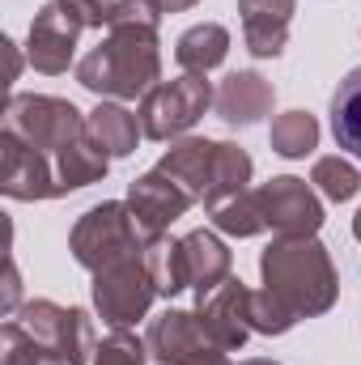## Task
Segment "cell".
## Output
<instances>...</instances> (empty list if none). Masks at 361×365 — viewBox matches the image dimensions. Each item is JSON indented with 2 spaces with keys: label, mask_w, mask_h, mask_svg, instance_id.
<instances>
[{
  "label": "cell",
  "mask_w": 361,
  "mask_h": 365,
  "mask_svg": "<svg viewBox=\"0 0 361 365\" xmlns=\"http://www.w3.org/2000/svg\"><path fill=\"white\" fill-rule=\"evenodd\" d=\"M158 17L149 0H119L106 38L77 64V81L102 98H145L162 81Z\"/></svg>",
  "instance_id": "cell-1"
},
{
  "label": "cell",
  "mask_w": 361,
  "mask_h": 365,
  "mask_svg": "<svg viewBox=\"0 0 361 365\" xmlns=\"http://www.w3.org/2000/svg\"><path fill=\"white\" fill-rule=\"evenodd\" d=\"M260 272L268 293L293 314V319H315L332 310L340 280L332 268V255L315 238H276L260 255Z\"/></svg>",
  "instance_id": "cell-2"
},
{
  "label": "cell",
  "mask_w": 361,
  "mask_h": 365,
  "mask_svg": "<svg viewBox=\"0 0 361 365\" xmlns=\"http://www.w3.org/2000/svg\"><path fill=\"white\" fill-rule=\"evenodd\" d=\"M68 251L81 268L102 272L111 264H123L132 255H145V234L132 217L128 204L119 200H106V204H93L90 212L73 225V238H68Z\"/></svg>",
  "instance_id": "cell-3"
},
{
  "label": "cell",
  "mask_w": 361,
  "mask_h": 365,
  "mask_svg": "<svg viewBox=\"0 0 361 365\" xmlns=\"http://www.w3.org/2000/svg\"><path fill=\"white\" fill-rule=\"evenodd\" d=\"M86 119L90 115H81L73 102L47 98V93H17V98H9V110H4V128L17 132L21 140H30L34 149H43L51 162L90 132Z\"/></svg>",
  "instance_id": "cell-4"
},
{
  "label": "cell",
  "mask_w": 361,
  "mask_h": 365,
  "mask_svg": "<svg viewBox=\"0 0 361 365\" xmlns=\"http://www.w3.org/2000/svg\"><path fill=\"white\" fill-rule=\"evenodd\" d=\"M213 86L200 77V73H183L175 81H158L153 90L141 98V132L149 140H171V136H183L208 106H213Z\"/></svg>",
  "instance_id": "cell-5"
},
{
  "label": "cell",
  "mask_w": 361,
  "mask_h": 365,
  "mask_svg": "<svg viewBox=\"0 0 361 365\" xmlns=\"http://www.w3.org/2000/svg\"><path fill=\"white\" fill-rule=\"evenodd\" d=\"M17 323L26 327V336H34L51 357H60L64 365H90L93 353H98L90 314L77 310V306H56V302L39 297V302L21 306Z\"/></svg>",
  "instance_id": "cell-6"
},
{
  "label": "cell",
  "mask_w": 361,
  "mask_h": 365,
  "mask_svg": "<svg viewBox=\"0 0 361 365\" xmlns=\"http://www.w3.org/2000/svg\"><path fill=\"white\" fill-rule=\"evenodd\" d=\"M158 297L153 272L145 264V255H132L123 264H111L102 272H93V306L111 327H132L149 314Z\"/></svg>",
  "instance_id": "cell-7"
},
{
  "label": "cell",
  "mask_w": 361,
  "mask_h": 365,
  "mask_svg": "<svg viewBox=\"0 0 361 365\" xmlns=\"http://www.w3.org/2000/svg\"><path fill=\"white\" fill-rule=\"evenodd\" d=\"M149 357L162 365H234L225 357V349L204 331L200 314L187 310H166L149 323Z\"/></svg>",
  "instance_id": "cell-8"
},
{
  "label": "cell",
  "mask_w": 361,
  "mask_h": 365,
  "mask_svg": "<svg viewBox=\"0 0 361 365\" xmlns=\"http://www.w3.org/2000/svg\"><path fill=\"white\" fill-rule=\"evenodd\" d=\"M255 200H260L264 225L276 238H315L323 225V204L306 179L280 175V179L255 187Z\"/></svg>",
  "instance_id": "cell-9"
},
{
  "label": "cell",
  "mask_w": 361,
  "mask_h": 365,
  "mask_svg": "<svg viewBox=\"0 0 361 365\" xmlns=\"http://www.w3.org/2000/svg\"><path fill=\"white\" fill-rule=\"evenodd\" d=\"M0 191L9 200H51V195H60L56 162L9 128L0 132Z\"/></svg>",
  "instance_id": "cell-10"
},
{
  "label": "cell",
  "mask_w": 361,
  "mask_h": 365,
  "mask_svg": "<svg viewBox=\"0 0 361 365\" xmlns=\"http://www.w3.org/2000/svg\"><path fill=\"white\" fill-rule=\"evenodd\" d=\"M81 30H86V26H81V21H77L60 0L43 4V9L34 13V21H30V47H26L30 68H39V73H47V77L68 73Z\"/></svg>",
  "instance_id": "cell-11"
},
{
  "label": "cell",
  "mask_w": 361,
  "mask_h": 365,
  "mask_svg": "<svg viewBox=\"0 0 361 365\" xmlns=\"http://www.w3.org/2000/svg\"><path fill=\"white\" fill-rule=\"evenodd\" d=\"M191 204H195V200H191L175 179H166L158 166H153L145 179H136L128 187V208H132V217H136V225H141V234H145V247H149L153 238H162V234L171 230V221H179Z\"/></svg>",
  "instance_id": "cell-12"
},
{
  "label": "cell",
  "mask_w": 361,
  "mask_h": 365,
  "mask_svg": "<svg viewBox=\"0 0 361 365\" xmlns=\"http://www.w3.org/2000/svg\"><path fill=\"white\" fill-rule=\"evenodd\" d=\"M251 289L243 284V280H225V284H217L213 293H204L200 297V323H204V331L225 349V353H234V349H243L247 344V336L255 331L251 327Z\"/></svg>",
  "instance_id": "cell-13"
},
{
  "label": "cell",
  "mask_w": 361,
  "mask_h": 365,
  "mask_svg": "<svg viewBox=\"0 0 361 365\" xmlns=\"http://www.w3.org/2000/svg\"><path fill=\"white\" fill-rule=\"evenodd\" d=\"M179 268L183 284L195 289V297H204L230 280V247L213 230H191L187 238H179Z\"/></svg>",
  "instance_id": "cell-14"
},
{
  "label": "cell",
  "mask_w": 361,
  "mask_h": 365,
  "mask_svg": "<svg viewBox=\"0 0 361 365\" xmlns=\"http://www.w3.org/2000/svg\"><path fill=\"white\" fill-rule=\"evenodd\" d=\"M217 149H221V140H200V136L179 140V145H171V153L158 162V170H162L166 179L179 182L195 204H204L208 191H213V179H217Z\"/></svg>",
  "instance_id": "cell-15"
},
{
  "label": "cell",
  "mask_w": 361,
  "mask_h": 365,
  "mask_svg": "<svg viewBox=\"0 0 361 365\" xmlns=\"http://www.w3.org/2000/svg\"><path fill=\"white\" fill-rule=\"evenodd\" d=\"M272 102H276V90H272V81H264L260 73H230V77L221 81L217 98H213L217 119H225L230 128H251V123H260L272 110Z\"/></svg>",
  "instance_id": "cell-16"
},
{
  "label": "cell",
  "mask_w": 361,
  "mask_h": 365,
  "mask_svg": "<svg viewBox=\"0 0 361 365\" xmlns=\"http://www.w3.org/2000/svg\"><path fill=\"white\" fill-rule=\"evenodd\" d=\"M238 13H243L247 51L255 60H272V56L285 51L289 21H293V0H238Z\"/></svg>",
  "instance_id": "cell-17"
},
{
  "label": "cell",
  "mask_w": 361,
  "mask_h": 365,
  "mask_svg": "<svg viewBox=\"0 0 361 365\" xmlns=\"http://www.w3.org/2000/svg\"><path fill=\"white\" fill-rule=\"evenodd\" d=\"M86 128H90L93 145H98L106 158H128V153L136 149V140L145 136V132H141V119H136L132 110H123V106H111V102H102L98 110H90Z\"/></svg>",
  "instance_id": "cell-18"
},
{
  "label": "cell",
  "mask_w": 361,
  "mask_h": 365,
  "mask_svg": "<svg viewBox=\"0 0 361 365\" xmlns=\"http://www.w3.org/2000/svg\"><path fill=\"white\" fill-rule=\"evenodd\" d=\"M230 56V30L217 26V21H204V26H191L179 34V47H175V60H179L183 73H208L217 68L221 60Z\"/></svg>",
  "instance_id": "cell-19"
},
{
  "label": "cell",
  "mask_w": 361,
  "mask_h": 365,
  "mask_svg": "<svg viewBox=\"0 0 361 365\" xmlns=\"http://www.w3.org/2000/svg\"><path fill=\"white\" fill-rule=\"evenodd\" d=\"M332 136L345 153L361 162V64L332 93Z\"/></svg>",
  "instance_id": "cell-20"
},
{
  "label": "cell",
  "mask_w": 361,
  "mask_h": 365,
  "mask_svg": "<svg viewBox=\"0 0 361 365\" xmlns=\"http://www.w3.org/2000/svg\"><path fill=\"white\" fill-rule=\"evenodd\" d=\"M106 166H111V158L93 145V136L86 132L77 145H68L60 158H56V182H60V195L64 191H77V187H90L106 175Z\"/></svg>",
  "instance_id": "cell-21"
},
{
  "label": "cell",
  "mask_w": 361,
  "mask_h": 365,
  "mask_svg": "<svg viewBox=\"0 0 361 365\" xmlns=\"http://www.w3.org/2000/svg\"><path fill=\"white\" fill-rule=\"evenodd\" d=\"M315 145H319V123L310 110H285L272 119V149L280 158L298 162V158L315 153Z\"/></svg>",
  "instance_id": "cell-22"
},
{
  "label": "cell",
  "mask_w": 361,
  "mask_h": 365,
  "mask_svg": "<svg viewBox=\"0 0 361 365\" xmlns=\"http://www.w3.org/2000/svg\"><path fill=\"white\" fill-rule=\"evenodd\" d=\"M213 217V225L221 230V234H234V238H251V234H264L268 225H264V212H260V200H255V191H243L238 200H230V204H221L217 212H208Z\"/></svg>",
  "instance_id": "cell-23"
},
{
  "label": "cell",
  "mask_w": 361,
  "mask_h": 365,
  "mask_svg": "<svg viewBox=\"0 0 361 365\" xmlns=\"http://www.w3.org/2000/svg\"><path fill=\"white\" fill-rule=\"evenodd\" d=\"M310 182L327 195V200H336V204H345V200H353L361 191V175L353 162H345L340 153L336 158H319L315 162V170H310Z\"/></svg>",
  "instance_id": "cell-24"
},
{
  "label": "cell",
  "mask_w": 361,
  "mask_h": 365,
  "mask_svg": "<svg viewBox=\"0 0 361 365\" xmlns=\"http://www.w3.org/2000/svg\"><path fill=\"white\" fill-rule=\"evenodd\" d=\"M145 264H149V272H153V284H158V293L162 297H175L183 293L187 284H183V268H179V242L175 238H153L149 247H145Z\"/></svg>",
  "instance_id": "cell-25"
},
{
  "label": "cell",
  "mask_w": 361,
  "mask_h": 365,
  "mask_svg": "<svg viewBox=\"0 0 361 365\" xmlns=\"http://www.w3.org/2000/svg\"><path fill=\"white\" fill-rule=\"evenodd\" d=\"M0 336H4V365H64L60 357H51L34 336H26V327L17 319H9Z\"/></svg>",
  "instance_id": "cell-26"
},
{
  "label": "cell",
  "mask_w": 361,
  "mask_h": 365,
  "mask_svg": "<svg viewBox=\"0 0 361 365\" xmlns=\"http://www.w3.org/2000/svg\"><path fill=\"white\" fill-rule=\"evenodd\" d=\"M145 361H149V344L136 340L128 327H115V331L98 344V353H93L90 365H145Z\"/></svg>",
  "instance_id": "cell-27"
},
{
  "label": "cell",
  "mask_w": 361,
  "mask_h": 365,
  "mask_svg": "<svg viewBox=\"0 0 361 365\" xmlns=\"http://www.w3.org/2000/svg\"><path fill=\"white\" fill-rule=\"evenodd\" d=\"M293 323H298V319L272 297L268 289L251 297V327H255V331H264V336H280V331H289Z\"/></svg>",
  "instance_id": "cell-28"
},
{
  "label": "cell",
  "mask_w": 361,
  "mask_h": 365,
  "mask_svg": "<svg viewBox=\"0 0 361 365\" xmlns=\"http://www.w3.org/2000/svg\"><path fill=\"white\" fill-rule=\"evenodd\" d=\"M81 26H93V30H102V26H111V17H115V9H119V0H60Z\"/></svg>",
  "instance_id": "cell-29"
},
{
  "label": "cell",
  "mask_w": 361,
  "mask_h": 365,
  "mask_svg": "<svg viewBox=\"0 0 361 365\" xmlns=\"http://www.w3.org/2000/svg\"><path fill=\"white\" fill-rule=\"evenodd\" d=\"M13 306H17V268L9 259V268H4V314H13Z\"/></svg>",
  "instance_id": "cell-30"
},
{
  "label": "cell",
  "mask_w": 361,
  "mask_h": 365,
  "mask_svg": "<svg viewBox=\"0 0 361 365\" xmlns=\"http://www.w3.org/2000/svg\"><path fill=\"white\" fill-rule=\"evenodd\" d=\"M149 4H153L158 13H183V9H191L195 0H149Z\"/></svg>",
  "instance_id": "cell-31"
},
{
  "label": "cell",
  "mask_w": 361,
  "mask_h": 365,
  "mask_svg": "<svg viewBox=\"0 0 361 365\" xmlns=\"http://www.w3.org/2000/svg\"><path fill=\"white\" fill-rule=\"evenodd\" d=\"M4 51H9V81H17V51H13L9 38H4Z\"/></svg>",
  "instance_id": "cell-32"
},
{
  "label": "cell",
  "mask_w": 361,
  "mask_h": 365,
  "mask_svg": "<svg viewBox=\"0 0 361 365\" xmlns=\"http://www.w3.org/2000/svg\"><path fill=\"white\" fill-rule=\"evenodd\" d=\"M353 238H357V242H361V212H357V217H353Z\"/></svg>",
  "instance_id": "cell-33"
},
{
  "label": "cell",
  "mask_w": 361,
  "mask_h": 365,
  "mask_svg": "<svg viewBox=\"0 0 361 365\" xmlns=\"http://www.w3.org/2000/svg\"><path fill=\"white\" fill-rule=\"evenodd\" d=\"M243 365H276V361H264V357H255V361H243Z\"/></svg>",
  "instance_id": "cell-34"
}]
</instances>
